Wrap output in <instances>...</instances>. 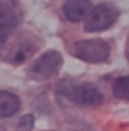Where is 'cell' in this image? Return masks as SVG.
Returning <instances> with one entry per match:
<instances>
[{
  "instance_id": "1",
  "label": "cell",
  "mask_w": 129,
  "mask_h": 131,
  "mask_svg": "<svg viewBox=\"0 0 129 131\" xmlns=\"http://www.w3.org/2000/svg\"><path fill=\"white\" fill-rule=\"evenodd\" d=\"M74 55L86 63H104L110 59V45L102 39H86L74 45Z\"/></svg>"
},
{
  "instance_id": "2",
  "label": "cell",
  "mask_w": 129,
  "mask_h": 131,
  "mask_svg": "<svg viewBox=\"0 0 129 131\" xmlns=\"http://www.w3.org/2000/svg\"><path fill=\"white\" fill-rule=\"evenodd\" d=\"M115 20H117V10L110 4H100V6H96V8H92V12L88 14L84 29L90 31V33L104 31V29H107L110 26H113Z\"/></svg>"
},
{
  "instance_id": "3",
  "label": "cell",
  "mask_w": 129,
  "mask_h": 131,
  "mask_svg": "<svg viewBox=\"0 0 129 131\" xmlns=\"http://www.w3.org/2000/svg\"><path fill=\"white\" fill-rule=\"evenodd\" d=\"M64 94L74 104H80V106H100L104 102L102 92L98 88H94L92 84H74V86L67 88Z\"/></svg>"
},
{
  "instance_id": "4",
  "label": "cell",
  "mask_w": 129,
  "mask_h": 131,
  "mask_svg": "<svg viewBox=\"0 0 129 131\" xmlns=\"http://www.w3.org/2000/svg\"><path fill=\"white\" fill-rule=\"evenodd\" d=\"M61 65V55L57 51H47L43 53L31 67V74L37 78H43V77H51Z\"/></svg>"
},
{
  "instance_id": "5",
  "label": "cell",
  "mask_w": 129,
  "mask_h": 131,
  "mask_svg": "<svg viewBox=\"0 0 129 131\" xmlns=\"http://www.w3.org/2000/svg\"><path fill=\"white\" fill-rule=\"evenodd\" d=\"M18 26V16L6 2H0V45H4Z\"/></svg>"
},
{
  "instance_id": "6",
  "label": "cell",
  "mask_w": 129,
  "mask_h": 131,
  "mask_svg": "<svg viewBox=\"0 0 129 131\" xmlns=\"http://www.w3.org/2000/svg\"><path fill=\"white\" fill-rule=\"evenodd\" d=\"M92 12L90 0H67L63 6V14L70 22H82Z\"/></svg>"
},
{
  "instance_id": "7",
  "label": "cell",
  "mask_w": 129,
  "mask_h": 131,
  "mask_svg": "<svg viewBox=\"0 0 129 131\" xmlns=\"http://www.w3.org/2000/svg\"><path fill=\"white\" fill-rule=\"evenodd\" d=\"M20 110V98L12 92L0 90V117H10Z\"/></svg>"
},
{
  "instance_id": "8",
  "label": "cell",
  "mask_w": 129,
  "mask_h": 131,
  "mask_svg": "<svg viewBox=\"0 0 129 131\" xmlns=\"http://www.w3.org/2000/svg\"><path fill=\"white\" fill-rule=\"evenodd\" d=\"M113 94L119 100H129V77H119L113 80Z\"/></svg>"
},
{
  "instance_id": "9",
  "label": "cell",
  "mask_w": 129,
  "mask_h": 131,
  "mask_svg": "<svg viewBox=\"0 0 129 131\" xmlns=\"http://www.w3.org/2000/svg\"><path fill=\"white\" fill-rule=\"evenodd\" d=\"M33 127V115H24L20 121V131H29Z\"/></svg>"
},
{
  "instance_id": "10",
  "label": "cell",
  "mask_w": 129,
  "mask_h": 131,
  "mask_svg": "<svg viewBox=\"0 0 129 131\" xmlns=\"http://www.w3.org/2000/svg\"><path fill=\"white\" fill-rule=\"evenodd\" d=\"M127 51H129V49H127Z\"/></svg>"
}]
</instances>
